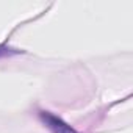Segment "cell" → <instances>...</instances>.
<instances>
[{
    "label": "cell",
    "mask_w": 133,
    "mask_h": 133,
    "mask_svg": "<svg viewBox=\"0 0 133 133\" xmlns=\"http://www.w3.org/2000/svg\"><path fill=\"white\" fill-rule=\"evenodd\" d=\"M39 116H41L42 122H44L53 133H75L68 124H64L61 119H58L56 116H53V114H50V113H47V111H41Z\"/></svg>",
    "instance_id": "6da1fadb"
}]
</instances>
